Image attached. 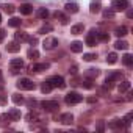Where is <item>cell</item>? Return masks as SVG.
<instances>
[{
  "instance_id": "1",
  "label": "cell",
  "mask_w": 133,
  "mask_h": 133,
  "mask_svg": "<svg viewBox=\"0 0 133 133\" xmlns=\"http://www.w3.org/2000/svg\"><path fill=\"white\" fill-rule=\"evenodd\" d=\"M127 8H130V2L128 0H113L111 2V10L116 11H125Z\"/></svg>"
},
{
  "instance_id": "2",
  "label": "cell",
  "mask_w": 133,
  "mask_h": 133,
  "mask_svg": "<svg viewBox=\"0 0 133 133\" xmlns=\"http://www.w3.org/2000/svg\"><path fill=\"white\" fill-rule=\"evenodd\" d=\"M17 88L19 89H24V91H33L36 88V85L30 80V78H21L17 82Z\"/></svg>"
},
{
  "instance_id": "3",
  "label": "cell",
  "mask_w": 133,
  "mask_h": 133,
  "mask_svg": "<svg viewBox=\"0 0 133 133\" xmlns=\"http://www.w3.org/2000/svg\"><path fill=\"white\" fill-rule=\"evenodd\" d=\"M47 82L50 83V86H52V88H59V89H63V88L66 86L64 78H63L61 75H53V77H50Z\"/></svg>"
},
{
  "instance_id": "4",
  "label": "cell",
  "mask_w": 133,
  "mask_h": 133,
  "mask_svg": "<svg viewBox=\"0 0 133 133\" xmlns=\"http://www.w3.org/2000/svg\"><path fill=\"white\" fill-rule=\"evenodd\" d=\"M82 96L78 94V92H69V94H66V97H64V100H66V103L68 105H75V103H80L82 102Z\"/></svg>"
},
{
  "instance_id": "5",
  "label": "cell",
  "mask_w": 133,
  "mask_h": 133,
  "mask_svg": "<svg viewBox=\"0 0 133 133\" xmlns=\"http://www.w3.org/2000/svg\"><path fill=\"white\" fill-rule=\"evenodd\" d=\"M41 107H42L45 111L53 113V111H56V110L59 108V103H58L56 100H44V102L41 103Z\"/></svg>"
},
{
  "instance_id": "6",
  "label": "cell",
  "mask_w": 133,
  "mask_h": 133,
  "mask_svg": "<svg viewBox=\"0 0 133 133\" xmlns=\"http://www.w3.org/2000/svg\"><path fill=\"white\" fill-rule=\"evenodd\" d=\"M44 49L45 50H52V49H55L56 45H58V39L56 38H53V36H49V38H45L44 39Z\"/></svg>"
},
{
  "instance_id": "7",
  "label": "cell",
  "mask_w": 133,
  "mask_h": 133,
  "mask_svg": "<svg viewBox=\"0 0 133 133\" xmlns=\"http://www.w3.org/2000/svg\"><path fill=\"white\" fill-rule=\"evenodd\" d=\"M11 69H13V74H17L22 68H24V61L21 59V58H14V59H11Z\"/></svg>"
},
{
  "instance_id": "8",
  "label": "cell",
  "mask_w": 133,
  "mask_h": 133,
  "mask_svg": "<svg viewBox=\"0 0 133 133\" xmlns=\"http://www.w3.org/2000/svg\"><path fill=\"white\" fill-rule=\"evenodd\" d=\"M96 41H97V31H96V30H91V31L86 35V45L94 47V45H96Z\"/></svg>"
},
{
  "instance_id": "9",
  "label": "cell",
  "mask_w": 133,
  "mask_h": 133,
  "mask_svg": "<svg viewBox=\"0 0 133 133\" xmlns=\"http://www.w3.org/2000/svg\"><path fill=\"white\" fill-rule=\"evenodd\" d=\"M59 122L64 124V125H71V124L74 122V116H72L71 113H63V114L59 116Z\"/></svg>"
},
{
  "instance_id": "10",
  "label": "cell",
  "mask_w": 133,
  "mask_h": 133,
  "mask_svg": "<svg viewBox=\"0 0 133 133\" xmlns=\"http://www.w3.org/2000/svg\"><path fill=\"white\" fill-rule=\"evenodd\" d=\"M124 127H125V124H124L122 119H114V121H111L108 124V128H111V130H121Z\"/></svg>"
},
{
  "instance_id": "11",
  "label": "cell",
  "mask_w": 133,
  "mask_h": 133,
  "mask_svg": "<svg viewBox=\"0 0 133 133\" xmlns=\"http://www.w3.org/2000/svg\"><path fill=\"white\" fill-rule=\"evenodd\" d=\"M45 69H49V63H39V64H31L30 66L31 72H41V71H45Z\"/></svg>"
},
{
  "instance_id": "12",
  "label": "cell",
  "mask_w": 133,
  "mask_h": 133,
  "mask_svg": "<svg viewBox=\"0 0 133 133\" xmlns=\"http://www.w3.org/2000/svg\"><path fill=\"white\" fill-rule=\"evenodd\" d=\"M6 50H8L10 53H17V52L21 50V42H19V41L8 42V45H6Z\"/></svg>"
},
{
  "instance_id": "13",
  "label": "cell",
  "mask_w": 133,
  "mask_h": 133,
  "mask_svg": "<svg viewBox=\"0 0 133 133\" xmlns=\"http://www.w3.org/2000/svg\"><path fill=\"white\" fill-rule=\"evenodd\" d=\"M64 10L68 13H71V14H75V13H78V5L74 3V2H68L64 5Z\"/></svg>"
},
{
  "instance_id": "14",
  "label": "cell",
  "mask_w": 133,
  "mask_h": 133,
  "mask_svg": "<svg viewBox=\"0 0 133 133\" xmlns=\"http://www.w3.org/2000/svg\"><path fill=\"white\" fill-rule=\"evenodd\" d=\"M19 11H21V14L28 16V14H31V13H33V6H31L30 3H24V5H21Z\"/></svg>"
},
{
  "instance_id": "15",
  "label": "cell",
  "mask_w": 133,
  "mask_h": 133,
  "mask_svg": "<svg viewBox=\"0 0 133 133\" xmlns=\"http://www.w3.org/2000/svg\"><path fill=\"white\" fill-rule=\"evenodd\" d=\"M117 91H119L121 94L130 91V82H128V80H122V82L119 83V86H117Z\"/></svg>"
},
{
  "instance_id": "16",
  "label": "cell",
  "mask_w": 133,
  "mask_h": 133,
  "mask_svg": "<svg viewBox=\"0 0 133 133\" xmlns=\"http://www.w3.org/2000/svg\"><path fill=\"white\" fill-rule=\"evenodd\" d=\"M100 8H102V5H100V2H99V0H92V2L89 3V11H91L92 14L99 13V11H100Z\"/></svg>"
},
{
  "instance_id": "17",
  "label": "cell",
  "mask_w": 133,
  "mask_h": 133,
  "mask_svg": "<svg viewBox=\"0 0 133 133\" xmlns=\"http://www.w3.org/2000/svg\"><path fill=\"white\" fill-rule=\"evenodd\" d=\"M71 50L75 52V53L83 52V42H80V41H74V42H71Z\"/></svg>"
},
{
  "instance_id": "18",
  "label": "cell",
  "mask_w": 133,
  "mask_h": 133,
  "mask_svg": "<svg viewBox=\"0 0 133 133\" xmlns=\"http://www.w3.org/2000/svg\"><path fill=\"white\" fill-rule=\"evenodd\" d=\"M14 38H16V41H19V42H27V41H28V35H27L25 31H16Z\"/></svg>"
},
{
  "instance_id": "19",
  "label": "cell",
  "mask_w": 133,
  "mask_h": 133,
  "mask_svg": "<svg viewBox=\"0 0 133 133\" xmlns=\"http://www.w3.org/2000/svg\"><path fill=\"white\" fill-rule=\"evenodd\" d=\"M107 80H111V82H121L122 80V74L121 72H110L107 75Z\"/></svg>"
},
{
  "instance_id": "20",
  "label": "cell",
  "mask_w": 133,
  "mask_h": 133,
  "mask_svg": "<svg viewBox=\"0 0 133 133\" xmlns=\"http://www.w3.org/2000/svg\"><path fill=\"white\" fill-rule=\"evenodd\" d=\"M99 69H94V68H91V69H88L86 72H85V77L86 78H96V77H99Z\"/></svg>"
},
{
  "instance_id": "21",
  "label": "cell",
  "mask_w": 133,
  "mask_h": 133,
  "mask_svg": "<svg viewBox=\"0 0 133 133\" xmlns=\"http://www.w3.org/2000/svg\"><path fill=\"white\" fill-rule=\"evenodd\" d=\"M8 114L11 116V119H13V121H19V119H21V116H22V114H21V111H19L17 108H11V110L8 111Z\"/></svg>"
},
{
  "instance_id": "22",
  "label": "cell",
  "mask_w": 133,
  "mask_h": 133,
  "mask_svg": "<svg viewBox=\"0 0 133 133\" xmlns=\"http://www.w3.org/2000/svg\"><path fill=\"white\" fill-rule=\"evenodd\" d=\"M127 27H124V25H121V27H117L116 30H114V35L117 36V38H122V36H125L127 35Z\"/></svg>"
},
{
  "instance_id": "23",
  "label": "cell",
  "mask_w": 133,
  "mask_h": 133,
  "mask_svg": "<svg viewBox=\"0 0 133 133\" xmlns=\"http://www.w3.org/2000/svg\"><path fill=\"white\" fill-rule=\"evenodd\" d=\"M114 49H116V50H127V49H128V44H127L125 41H121V39H119V41L114 42Z\"/></svg>"
},
{
  "instance_id": "24",
  "label": "cell",
  "mask_w": 133,
  "mask_h": 133,
  "mask_svg": "<svg viewBox=\"0 0 133 133\" xmlns=\"http://www.w3.org/2000/svg\"><path fill=\"white\" fill-rule=\"evenodd\" d=\"M83 30H85L83 24H77V25H74V27L71 28V33H72V35H80V33H83Z\"/></svg>"
},
{
  "instance_id": "25",
  "label": "cell",
  "mask_w": 133,
  "mask_h": 133,
  "mask_svg": "<svg viewBox=\"0 0 133 133\" xmlns=\"http://www.w3.org/2000/svg\"><path fill=\"white\" fill-rule=\"evenodd\" d=\"M21 24H22V21H21L19 17H11V19L8 21V25H10V27H14V28L21 27Z\"/></svg>"
},
{
  "instance_id": "26",
  "label": "cell",
  "mask_w": 133,
  "mask_h": 133,
  "mask_svg": "<svg viewBox=\"0 0 133 133\" xmlns=\"http://www.w3.org/2000/svg\"><path fill=\"white\" fill-rule=\"evenodd\" d=\"M36 16H38L39 19H47V17H49V11H47L45 8H39V10L36 11Z\"/></svg>"
},
{
  "instance_id": "27",
  "label": "cell",
  "mask_w": 133,
  "mask_h": 133,
  "mask_svg": "<svg viewBox=\"0 0 133 133\" xmlns=\"http://www.w3.org/2000/svg\"><path fill=\"white\" fill-rule=\"evenodd\" d=\"M122 63H124L125 66H131V64H133V56H131L130 53H125V55L122 56Z\"/></svg>"
},
{
  "instance_id": "28",
  "label": "cell",
  "mask_w": 133,
  "mask_h": 133,
  "mask_svg": "<svg viewBox=\"0 0 133 133\" xmlns=\"http://www.w3.org/2000/svg\"><path fill=\"white\" fill-rule=\"evenodd\" d=\"M11 100H13L16 105H22V103L25 102V100H24V97H22L21 94H13V96H11Z\"/></svg>"
},
{
  "instance_id": "29",
  "label": "cell",
  "mask_w": 133,
  "mask_h": 133,
  "mask_svg": "<svg viewBox=\"0 0 133 133\" xmlns=\"http://www.w3.org/2000/svg\"><path fill=\"white\" fill-rule=\"evenodd\" d=\"M27 56H28L30 59H36V58H39V52H38L36 49H30V50L27 52Z\"/></svg>"
},
{
  "instance_id": "30",
  "label": "cell",
  "mask_w": 133,
  "mask_h": 133,
  "mask_svg": "<svg viewBox=\"0 0 133 133\" xmlns=\"http://www.w3.org/2000/svg\"><path fill=\"white\" fill-rule=\"evenodd\" d=\"M52 89H53V88H52V86H50V83H49V82H47V80H45V82H44V83H42V86H41V91H42V92H44V94H49V92H50V91H52Z\"/></svg>"
},
{
  "instance_id": "31",
  "label": "cell",
  "mask_w": 133,
  "mask_h": 133,
  "mask_svg": "<svg viewBox=\"0 0 133 133\" xmlns=\"http://www.w3.org/2000/svg\"><path fill=\"white\" fill-rule=\"evenodd\" d=\"M116 61H117V55H116L114 52L108 53V56H107V63H110V64H114Z\"/></svg>"
},
{
  "instance_id": "32",
  "label": "cell",
  "mask_w": 133,
  "mask_h": 133,
  "mask_svg": "<svg viewBox=\"0 0 133 133\" xmlns=\"http://www.w3.org/2000/svg\"><path fill=\"white\" fill-rule=\"evenodd\" d=\"M53 16H55L56 19H59V21H61V24H68V21H69L68 17H66V16H64L63 13H59V11H56V13H55Z\"/></svg>"
},
{
  "instance_id": "33",
  "label": "cell",
  "mask_w": 133,
  "mask_h": 133,
  "mask_svg": "<svg viewBox=\"0 0 133 133\" xmlns=\"http://www.w3.org/2000/svg\"><path fill=\"white\" fill-rule=\"evenodd\" d=\"M13 119H11V116L8 114V113H5V114H2L0 116V124H6V122H11Z\"/></svg>"
},
{
  "instance_id": "34",
  "label": "cell",
  "mask_w": 133,
  "mask_h": 133,
  "mask_svg": "<svg viewBox=\"0 0 133 133\" xmlns=\"http://www.w3.org/2000/svg\"><path fill=\"white\" fill-rule=\"evenodd\" d=\"M97 39L107 42V41H110V35H108V33H99V31H97Z\"/></svg>"
},
{
  "instance_id": "35",
  "label": "cell",
  "mask_w": 133,
  "mask_h": 133,
  "mask_svg": "<svg viewBox=\"0 0 133 133\" xmlns=\"http://www.w3.org/2000/svg\"><path fill=\"white\" fill-rule=\"evenodd\" d=\"M103 17L105 19H113L114 17V11L113 10H105L103 11Z\"/></svg>"
},
{
  "instance_id": "36",
  "label": "cell",
  "mask_w": 133,
  "mask_h": 133,
  "mask_svg": "<svg viewBox=\"0 0 133 133\" xmlns=\"http://www.w3.org/2000/svg\"><path fill=\"white\" fill-rule=\"evenodd\" d=\"M96 58H97L96 53H85V55H83V59H85V61H92V59H96Z\"/></svg>"
},
{
  "instance_id": "37",
  "label": "cell",
  "mask_w": 133,
  "mask_h": 133,
  "mask_svg": "<svg viewBox=\"0 0 133 133\" xmlns=\"http://www.w3.org/2000/svg\"><path fill=\"white\" fill-rule=\"evenodd\" d=\"M27 121H30V122H33V121H39V116H38L36 113H28V114H27Z\"/></svg>"
},
{
  "instance_id": "38",
  "label": "cell",
  "mask_w": 133,
  "mask_h": 133,
  "mask_svg": "<svg viewBox=\"0 0 133 133\" xmlns=\"http://www.w3.org/2000/svg\"><path fill=\"white\" fill-rule=\"evenodd\" d=\"M131 117H133V113H128L122 121H124V124H125V127H128L130 124H131Z\"/></svg>"
},
{
  "instance_id": "39",
  "label": "cell",
  "mask_w": 133,
  "mask_h": 133,
  "mask_svg": "<svg viewBox=\"0 0 133 133\" xmlns=\"http://www.w3.org/2000/svg\"><path fill=\"white\" fill-rule=\"evenodd\" d=\"M53 30V27L52 25H44V27H41V30H39V33H42V35H45V33H49V31H52Z\"/></svg>"
},
{
  "instance_id": "40",
  "label": "cell",
  "mask_w": 133,
  "mask_h": 133,
  "mask_svg": "<svg viewBox=\"0 0 133 133\" xmlns=\"http://www.w3.org/2000/svg\"><path fill=\"white\" fill-rule=\"evenodd\" d=\"M96 130H97L99 133H102V131L105 130V122H103V121H99V124H97V127H96Z\"/></svg>"
},
{
  "instance_id": "41",
  "label": "cell",
  "mask_w": 133,
  "mask_h": 133,
  "mask_svg": "<svg viewBox=\"0 0 133 133\" xmlns=\"http://www.w3.org/2000/svg\"><path fill=\"white\" fill-rule=\"evenodd\" d=\"M14 10H16V8H14L13 5H5V11H6L8 14H13V13H14Z\"/></svg>"
},
{
  "instance_id": "42",
  "label": "cell",
  "mask_w": 133,
  "mask_h": 133,
  "mask_svg": "<svg viewBox=\"0 0 133 133\" xmlns=\"http://www.w3.org/2000/svg\"><path fill=\"white\" fill-rule=\"evenodd\" d=\"M82 85H83L85 88H88V89H89V88H92V83H91V78H88V80H86V82H83Z\"/></svg>"
},
{
  "instance_id": "43",
  "label": "cell",
  "mask_w": 133,
  "mask_h": 133,
  "mask_svg": "<svg viewBox=\"0 0 133 133\" xmlns=\"http://www.w3.org/2000/svg\"><path fill=\"white\" fill-rule=\"evenodd\" d=\"M28 42H30L31 45H35V44H38V38H30V36H28Z\"/></svg>"
},
{
  "instance_id": "44",
  "label": "cell",
  "mask_w": 133,
  "mask_h": 133,
  "mask_svg": "<svg viewBox=\"0 0 133 133\" xmlns=\"http://www.w3.org/2000/svg\"><path fill=\"white\" fill-rule=\"evenodd\" d=\"M88 103H97V97H89L88 99Z\"/></svg>"
},
{
  "instance_id": "45",
  "label": "cell",
  "mask_w": 133,
  "mask_h": 133,
  "mask_svg": "<svg viewBox=\"0 0 133 133\" xmlns=\"http://www.w3.org/2000/svg\"><path fill=\"white\" fill-rule=\"evenodd\" d=\"M6 103V97L5 96H0V105H5Z\"/></svg>"
},
{
  "instance_id": "46",
  "label": "cell",
  "mask_w": 133,
  "mask_h": 133,
  "mask_svg": "<svg viewBox=\"0 0 133 133\" xmlns=\"http://www.w3.org/2000/svg\"><path fill=\"white\" fill-rule=\"evenodd\" d=\"M69 72H71L72 75H75V74H77V66H72V68H71V71H69Z\"/></svg>"
},
{
  "instance_id": "47",
  "label": "cell",
  "mask_w": 133,
  "mask_h": 133,
  "mask_svg": "<svg viewBox=\"0 0 133 133\" xmlns=\"http://www.w3.org/2000/svg\"><path fill=\"white\" fill-rule=\"evenodd\" d=\"M5 39V30H0V42Z\"/></svg>"
},
{
  "instance_id": "48",
  "label": "cell",
  "mask_w": 133,
  "mask_h": 133,
  "mask_svg": "<svg viewBox=\"0 0 133 133\" xmlns=\"http://www.w3.org/2000/svg\"><path fill=\"white\" fill-rule=\"evenodd\" d=\"M27 105L31 108V107H35V105H36V100H28V102H27Z\"/></svg>"
},
{
  "instance_id": "49",
  "label": "cell",
  "mask_w": 133,
  "mask_h": 133,
  "mask_svg": "<svg viewBox=\"0 0 133 133\" xmlns=\"http://www.w3.org/2000/svg\"><path fill=\"white\" fill-rule=\"evenodd\" d=\"M127 10H128V8H127ZM127 17H128V19H131V17H133V11H131V10H128V11H127Z\"/></svg>"
},
{
  "instance_id": "50",
  "label": "cell",
  "mask_w": 133,
  "mask_h": 133,
  "mask_svg": "<svg viewBox=\"0 0 133 133\" xmlns=\"http://www.w3.org/2000/svg\"><path fill=\"white\" fill-rule=\"evenodd\" d=\"M3 82V74H2V71H0V83Z\"/></svg>"
},
{
  "instance_id": "51",
  "label": "cell",
  "mask_w": 133,
  "mask_h": 133,
  "mask_svg": "<svg viewBox=\"0 0 133 133\" xmlns=\"http://www.w3.org/2000/svg\"><path fill=\"white\" fill-rule=\"evenodd\" d=\"M0 22H2V16H0Z\"/></svg>"
}]
</instances>
